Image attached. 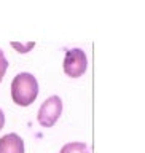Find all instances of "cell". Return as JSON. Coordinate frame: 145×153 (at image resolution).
<instances>
[{
    "label": "cell",
    "instance_id": "obj_3",
    "mask_svg": "<svg viewBox=\"0 0 145 153\" xmlns=\"http://www.w3.org/2000/svg\"><path fill=\"white\" fill-rule=\"evenodd\" d=\"M62 113V100L57 96H51L42 104L38 110V123L43 128H51L59 120Z\"/></svg>",
    "mask_w": 145,
    "mask_h": 153
},
{
    "label": "cell",
    "instance_id": "obj_8",
    "mask_svg": "<svg viewBox=\"0 0 145 153\" xmlns=\"http://www.w3.org/2000/svg\"><path fill=\"white\" fill-rule=\"evenodd\" d=\"M3 124H5V115L2 112V108H0V129L3 128Z\"/></svg>",
    "mask_w": 145,
    "mask_h": 153
},
{
    "label": "cell",
    "instance_id": "obj_4",
    "mask_svg": "<svg viewBox=\"0 0 145 153\" xmlns=\"http://www.w3.org/2000/svg\"><path fill=\"white\" fill-rule=\"evenodd\" d=\"M0 153H24V140L18 134H7L0 139Z\"/></svg>",
    "mask_w": 145,
    "mask_h": 153
},
{
    "label": "cell",
    "instance_id": "obj_1",
    "mask_svg": "<svg viewBox=\"0 0 145 153\" xmlns=\"http://www.w3.org/2000/svg\"><path fill=\"white\" fill-rule=\"evenodd\" d=\"M38 96V83L32 74L22 72L13 78L11 83V97L18 105L27 107L30 105Z\"/></svg>",
    "mask_w": 145,
    "mask_h": 153
},
{
    "label": "cell",
    "instance_id": "obj_6",
    "mask_svg": "<svg viewBox=\"0 0 145 153\" xmlns=\"http://www.w3.org/2000/svg\"><path fill=\"white\" fill-rule=\"evenodd\" d=\"M7 69H8V61H7V57H5V54H3V51L0 50V81L3 80L5 74H7Z\"/></svg>",
    "mask_w": 145,
    "mask_h": 153
},
{
    "label": "cell",
    "instance_id": "obj_2",
    "mask_svg": "<svg viewBox=\"0 0 145 153\" xmlns=\"http://www.w3.org/2000/svg\"><path fill=\"white\" fill-rule=\"evenodd\" d=\"M88 67V59L83 50L80 48H72V50L65 51L64 57V72L70 78H78L86 72Z\"/></svg>",
    "mask_w": 145,
    "mask_h": 153
},
{
    "label": "cell",
    "instance_id": "obj_7",
    "mask_svg": "<svg viewBox=\"0 0 145 153\" xmlns=\"http://www.w3.org/2000/svg\"><path fill=\"white\" fill-rule=\"evenodd\" d=\"M11 45H13L14 48H16V50H18L19 53H27L29 50H32V48H33V45H35V43L32 42V43H27V45L24 46V45H19V43H16V42H13Z\"/></svg>",
    "mask_w": 145,
    "mask_h": 153
},
{
    "label": "cell",
    "instance_id": "obj_5",
    "mask_svg": "<svg viewBox=\"0 0 145 153\" xmlns=\"http://www.w3.org/2000/svg\"><path fill=\"white\" fill-rule=\"evenodd\" d=\"M59 153H88V147L83 142H70L65 143Z\"/></svg>",
    "mask_w": 145,
    "mask_h": 153
}]
</instances>
